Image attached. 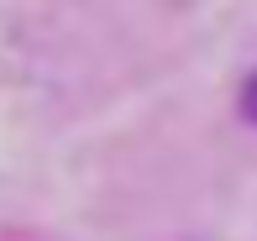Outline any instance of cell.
Segmentation results:
<instances>
[{"label":"cell","instance_id":"6da1fadb","mask_svg":"<svg viewBox=\"0 0 257 241\" xmlns=\"http://www.w3.org/2000/svg\"><path fill=\"white\" fill-rule=\"evenodd\" d=\"M241 105H247V116L257 121V79H252V84H247V95H241Z\"/></svg>","mask_w":257,"mask_h":241}]
</instances>
